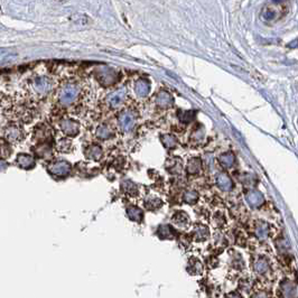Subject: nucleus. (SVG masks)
Here are the masks:
<instances>
[{"instance_id": "13", "label": "nucleus", "mask_w": 298, "mask_h": 298, "mask_svg": "<svg viewBox=\"0 0 298 298\" xmlns=\"http://www.w3.org/2000/svg\"><path fill=\"white\" fill-rule=\"evenodd\" d=\"M193 237L196 241H205L210 237V229L203 224H197L193 230Z\"/></svg>"}, {"instance_id": "24", "label": "nucleus", "mask_w": 298, "mask_h": 298, "mask_svg": "<svg viewBox=\"0 0 298 298\" xmlns=\"http://www.w3.org/2000/svg\"><path fill=\"white\" fill-rule=\"evenodd\" d=\"M136 93L140 96H146L149 92V83L146 80H139L136 82L135 85Z\"/></svg>"}, {"instance_id": "34", "label": "nucleus", "mask_w": 298, "mask_h": 298, "mask_svg": "<svg viewBox=\"0 0 298 298\" xmlns=\"http://www.w3.org/2000/svg\"><path fill=\"white\" fill-rule=\"evenodd\" d=\"M179 119L183 122H189L193 119V112L192 111H183L179 116Z\"/></svg>"}, {"instance_id": "16", "label": "nucleus", "mask_w": 298, "mask_h": 298, "mask_svg": "<svg viewBox=\"0 0 298 298\" xmlns=\"http://www.w3.org/2000/svg\"><path fill=\"white\" fill-rule=\"evenodd\" d=\"M156 105L160 107V108H169V107L173 106L172 96L167 92H159L157 96H156Z\"/></svg>"}, {"instance_id": "26", "label": "nucleus", "mask_w": 298, "mask_h": 298, "mask_svg": "<svg viewBox=\"0 0 298 298\" xmlns=\"http://www.w3.org/2000/svg\"><path fill=\"white\" fill-rule=\"evenodd\" d=\"M256 236L260 239V240H266L269 236V227L265 222H260L256 227Z\"/></svg>"}, {"instance_id": "33", "label": "nucleus", "mask_w": 298, "mask_h": 298, "mask_svg": "<svg viewBox=\"0 0 298 298\" xmlns=\"http://www.w3.org/2000/svg\"><path fill=\"white\" fill-rule=\"evenodd\" d=\"M277 17V12L272 7H266L262 11V18L265 21H273Z\"/></svg>"}, {"instance_id": "5", "label": "nucleus", "mask_w": 298, "mask_h": 298, "mask_svg": "<svg viewBox=\"0 0 298 298\" xmlns=\"http://www.w3.org/2000/svg\"><path fill=\"white\" fill-rule=\"evenodd\" d=\"M60 128L62 133L67 137H74L80 131V126L75 120L66 118L60 121Z\"/></svg>"}, {"instance_id": "36", "label": "nucleus", "mask_w": 298, "mask_h": 298, "mask_svg": "<svg viewBox=\"0 0 298 298\" xmlns=\"http://www.w3.org/2000/svg\"><path fill=\"white\" fill-rule=\"evenodd\" d=\"M7 167H8V164H7L6 160L0 158V173L4 172V170H6Z\"/></svg>"}, {"instance_id": "29", "label": "nucleus", "mask_w": 298, "mask_h": 298, "mask_svg": "<svg viewBox=\"0 0 298 298\" xmlns=\"http://www.w3.org/2000/svg\"><path fill=\"white\" fill-rule=\"evenodd\" d=\"M162 143L166 148H174L177 144V139L173 135H164L162 136Z\"/></svg>"}, {"instance_id": "23", "label": "nucleus", "mask_w": 298, "mask_h": 298, "mask_svg": "<svg viewBox=\"0 0 298 298\" xmlns=\"http://www.w3.org/2000/svg\"><path fill=\"white\" fill-rule=\"evenodd\" d=\"M163 207V201L159 197L151 196L148 197L145 201V208L149 210V211H155V210H159Z\"/></svg>"}, {"instance_id": "17", "label": "nucleus", "mask_w": 298, "mask_h": 298, "mask_svg": "<svg viewBox=\"0 0 298 298\" xmlns=\"http://www.w3.org/2000/svg\"><path fill=\"white\" fill-rule=\"evenodd\" d=\"M270 266L268 260L265 258H259L256 262L253 263V270H255L258 275H266V273L269 271Z\"/></svg>"}, {"instance_id": "27", "label": "nucleus", "mask_w": 298, "mask_h": 298, "mask_svg": "<svg viewBox=\"0 0 298 298\" xmlns=\"http://www.w3.org/2000/svg\"><path fill=\"white\" fill-rule=\"evenodd\" d=\"M95 135L97 138H100L102 140H107L111 138L112 136V130L110 129L109 126L107 125H102V126H99L97 127V129L95 131Z\"/></svg>"}, {"instance_id": "8", "label": "nucleus", "mask_w": 298, "mask_h": 298, "mask_svg": "<svg viewBox=\"0 0 298 298\" xmlns=\"http://www.w3.org/2000/svg\"><path fill=\"white\" fill-rule=\"evenodd\" d=\"M216 182L218 187L223 190V192H229V190H231L233 188L232 179L226 173H220L216 178Z\"/></svg>"}, {"instance_id": "18", "label": "nucleus", "mask_w": 298, "mask_h": 298, "mask_svg": "<svg viewBox=\"0 0 298 298\" xmlns=\"http://www.w3.org/2000/svg\"><path fill=\"white\" fill-rule=\"evenodd\" d=\"M121 188L126 194H128L129 196H136V195L139 193L138 185L134 183L133 180H129V179H126L122 182Z\"/></svg>"}, {"instance_id": "35", "label": "nucleus", "mask_w": 298, "mask_h": 298, "mask_svg": "<svg viewBox=\"0 0 298 298\" xmlns=\"http://www.w3.org/2000/svg\"><path fill=\"white\" fill-rule=\"evenodd\" d=\"M252 298H269V297H268V294L266 291H258L252 296Z\"/></svg>"}, {"instance_id": "28", "label": "nucleus", "mask_w": 298, "mask_h": 298, "mask_svg": "<svg viewBox=\"0 0 298 298\" xmlns=\"http://www.w3.org/2000/svg\"><path fill=\"white\" fill-rule=\"evenodd\" d=\"M183 198H184V202L187 203V204H195L198 201V193L196 190H186V192L184 193L183 195Z\"/></svg>"}, {"instance_id": "38", "label": "nucleus", "mask_w": 298, "mask_h": 298, "mask_svg": "<svg viewBox=\"0 0 298 298\" xmlns=\"http://www.w3.org/2000/svg\"><path fill=\"white\" fill-rule=\"evenodd\" d=\"M273 3L275 4H281V3H284V2H286V0H272Z\"/></svg>"}, {"instance_id": "21", "label": "nucleus", "mask_w": 298, "mask_h": 298, "mask_svg": "<svg viewBox=\"0 0 298 298\" xmlns=\"http://www.w3.org/2000/svg\"><path fill=\"white\" fill-rule=\"evenodd\" d=\"M219 163L224 168H231L234 163H236V157H234L232 153H224L220 155Z\"/></svg>"}, {"instance_id": "4", "label": "nucleus", "mask_w": 298, "mask_h": 298, "mask_svg": "<svg viewBox=\"0 0 298 298\" xmlns=\"http://www.w3.org/2000/svg\"><path fill=\"white\" fill-rule=\"evenodd\" d=\"M71 164L66 160H56L48 165V173L55 177H65L71 173Z\"/></svg>"}, {"instance_id": "1", "label": "nucleus", "mask_w": 298, "mask_h": 298, "mask_svg": "<svg viewBox=\"0 0 298 298\" xmlns=\"http://www.w3.org/2000/svg\"><path fill=\"white\" fill-rule=\"evenodd\" d=\"M55 86V82L52 77L47 75H37L29 82V90L37 97L46 96L53 91Z\"/></svg>"}, {"instance_id": "10", "label": "nucleus", "mask_w": 298, "mask_h": 298, "mask_svg": "<svg viewBox=\"0 0 298 298\" xmlns=\"http://www.w3.org/2000/svg\"><path fill=\"white\" fill-rule=\"evenodd\" d=\"M119 125L124 131H130L134 128L135 117L130 112H124L119 117Z\"/></svg>"}, {"instance_id": "30", "label": "nucleus", "mask_w": 298, "mask_h": 298, "mask_svg": "<svg viewBox=\"0 0 298 298\" xmlns=\"http://www.w3.org/2000/svg\"><path fill=\"white\" fill-rule=\"evenodd\" d=\"M57 149L58 151H61V153H68V151L72 150V143L70 139H61L60 141L57 143Z\"/></svg>"}, {"instance_id": "14", "label": "nucleus", "mask_w": 298, "mask_h": 298, "mask_svg": "<svg viewBox=\"0 0 298 298\" xmlns=\"http://www.w3.org/2000/svg\"><path fill=\"white\" fill-rule=\"evenodd\" d=\"M126 97V90L125 89H119L109 95V105L112 107V108H117L119 107L122 101L125 100Z\"/></svg>"}, {"instance_id": "20", "label": "nucleus", "mask_w": 298, "mask_h": 298, "mask_svg": "<svg viewBox=\"0 0 298 298\" xmlns=\"http://www.w3.org/2000/svg\"><path fill=\"white\" fill-rule=\"evenodd\" d=\"M187 271L190 273V275H201L203 272V266L201 261L196 258L189 259L188 265H187Z\"/></svg>"}, {"instance_id": "9", "label": "nucleus", "mask_w": 298, "mask_h": 298, "mask_svg": "<svg viewBox=\"0 0 298 298\" xmlns=\"http://www.w3.org/2000/svg\"><path fill=\"white\" fill-rule=\"evenodd\" d=\"M16 164L23 169H32L35 166V158L29 154H19L16 158Z\"/></svg>"}, {"instance_id": "19", "label": "nucleus", "mask_w": 298, "mask_h": 298, "mask_svg": "<svg viewBox=\"0 0 298 298\" xmlns=\"http://www.w3.org/2000/svg\"><path fill=\"white\" fill-rule=\"evenodd\" d=\"M85 156L87 159L99 160L102 157V148L99 145H91L85 149Z\"/></svg>"}, {"instance_id": "15", "label": "nucleus", "mask_w": 298, "mask_h": 298, "mask_svg": "<svg viewBox=\"0 0 298 298\" xmlns=\"http://www.w3.org/2000/svg\"><path fill=\"white\" fill-rule=\"evenodd\" d=\"M157 236L160 239H166V240H170V239L175 238V234H176V231L174 230L173 227L168 226V224H163V226H159L157 231Z\"/></svg>"}, {"instance_id": "2", "label": "nucleus", "mask_w": 298, "mask_h": 298, "mask_svg": "<svg viewBox=\"0 0 298 298\" xmlns=\"http://www.w3.org/2000/svg\"><path fill=\"white\" fill-rule=\"evenodd\" d=\"M80 93V89L75 83H66L63 85L57 94V101L61 107H68L73 105Z\"/></svg>"}, {"instance_id": "25", "label": "nucleus", "mask_w": 298, "mask_h": 298, "mask_svg": "<svg viewBox=\"0 0 298 298\" xmlns=\"http://www.w3.org/2000/svg\"><path fill=\"white\" fill-rule=\"evenodd\" d=\"M182 163L179 162V159H169L167 163H166V169L168 170L169 173L172 174H179L182 172Z\"/></svg>"}, {"instance_id": "11", "label": "nucleus", "mask_w": 298, "mask_h": 298, "mask_svg": "<svg viewBox=\"0 0 298 298\" xmlns=\"http://www.w3.org/2000/svg\"><path fill=\"white\" fill-rule=\"evenodd\" d=\"M172 221L178 228H187L189 224V217L187 216L186 212L177 211L173 214Z\"/></svg>"}, {"instance_id": "22", "label": "nucleus", "mask_w": 298, "mask_h": 298, "mask_svg": "<svg viewBox=\"0 0 298 298\" xmlns=\"http://www.w3.org/2000/svg\"><path fill=\"white\" fill-rule=\"evenodd\" d=\"M186 170L188 174H192V175H196L198 173H201V170H202L201 159H198V158L189 159L187 163V166H186Z\"/></svg>"}, {"instance_id": "6", "label": "nucleus", "mask_w": 298, "mask_h": 298, "mask_svg": "<svg viewBox=\"0 0 298 298\" xmlns=\"http://www.w3.org/2000/svg\"><path fill=\"white\" fill-rule=\"evenodd\" d=\"M246 200L251 208H260L261 205L265 203L263 194L261 192H259L258 189L249 190L246 195Z\"/></svg>"}, {"instance_id": "32", "label": "nucleus", "mask_w": 298, "mask_h": 298, "mask_svg": "<svg viewBox=\"0 0 298 298\" xmlns=\"http://www.w3.org/2000/svg\"><path fill=\"white\" fill-rule=\"evenodd\" d=\"M240 180L246 186H253L256 184V176L250 173H243L241 175Z\"/></svg>"}, {"instance_id": "37", "label": "nucleus", "mask_w": 298, "mask_h": 298, "mask_svg": "<svg viewBox=\"0 0 298 298\" xmlns=\"http://www.w3.org/2000/svg\"><path fill=\"white\" fill-rule=\"evenodd\" d=\"M226 298H242V296L237 291H232V292H230V294H228L226 296Z\"/></svg>"}, {"instance_id": "12", "label": "nucleus", "mask_w": 298, "mask_h": 298, "mask_svg": "<svg viewBox=\"0 0 298 298\" xmlns=\"http://www.w3.org/2000/svg\"><path fill=\"white\" fill-rule=\"evenodd\" d=\"M126 213H127V217L129 218V220H131V221L134 222L140 223L144 220L143 210L139 209L138 207H135V205H130V207L127 208Z\"/></svg>"}, {"instance_id": "7", "label": "nucleus", "mask_w": 298, "mask_h": 298, "mask_svg": "<svg viewBox=\"0 0 298 298\" xmlns=\"http://www.w3.org/2000/svg\"><path fill=\"white\" fill-rule=\"evenodd\" d=\"M280 291L282 298H296L297 296L296 285L288 279H285L280 284Z\"/></svg>"}, {"instance_id": "3", "label": "nucleus", "mask_w": 298, "mask_h": 298, "mask_svg": "<svg viewBox=\"0 0 298 298\" xmlns=\"http://www.w3.org/2000/svg\"><path fill=\"white\" fill-rule=\"evenodd\" d=\"M4 138L9 144H18L25 138V133L21 126L11 125L5 128L4 130Z\"/></svg>"}, {"instance_id": "31", "label": "nucleus", "mask_w": 298, "mask_h": 298, "mask_svg": "<svg viewBox=\"0 0 298 298\" xmlns=\"http://www.w3.org/2000/svg\"><path fill=\"white\" fill-rule=\"evenodd\" d=\"M116 79V74L114 71L111 70H106L104 72H101V75H100V81L106 83V84H110V83L114 82V80Z\"/></svg>"}]
</instances>
